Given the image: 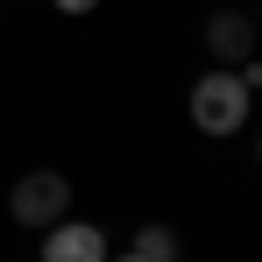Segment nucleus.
I'll return each mask as SVG.
<instances>
[{
  "mask_svg": "<svg viewBox=\"0 0 262 262\" xmlns=\"http://www.w3.org/2000/svg\"><path fill=\"white\" fill-rule=\"evenodd\" d=\"M248 99H255V92L241 85L227 64H213V71L191 85V121H199V135H241L248 128Z\"/></svg>",
  "mask_w": 262,
  "mask_h": 262,
  "instance_id": "obj_1",
  "label": "nucleus"
},
{
  "mask_svg": "<svg viewBox=\"0 0 262 262\" xmlns=\"http://www.w3.org/2000/svg\"><path fill=\"white\" fill-rule=\"evenodd\" d=\"M7 213H14V227H57L71 213V177L64 170H21L14 191H7Z\"/></svg>",
  "mask_w": 262,
  "mask_h": 262,
  "instance_id": "obj_2",
  "label": "nucleus"
},
{
  "mask_svg": "<svg viewBox=\"0 0 262 262\" xmlns=\"http://www.w3.org/2000/svg\"><path fill=\"white\" fill-rule=\"evenodd\" d=\"M43 262H106V227H92V220H57L43 227Z\"/></svg>",
  "mask_w": 262,
  "mask_h": 262,
  "instance_id": "obj_3",
  "label": "nucleus"
},
{
  "mask_svg": "<svg viewBox=\"0 0 262 262\" xmlns=\"http://www.w3.org/2000/svg\"><path fill=\"white\" fill-rule=\"evenodd\" d=\"M248 50H255V21H248L241 7H213V14H206V57L241 64Z\"/></svg>",
  "mask_w": 262,
  "mask_h": 262,
  "instance_id": "obj_4",
  "label": "nucleus"
},
{
  "mask_svg": "<svg viewBox=\"0 0 262 262\" xmlns=\"http://www.w3.org/2000/svg\"><path fill=\"white\" fill-rule=\"evenodd\" d=\"M135 255H142V262H177V255H184V241H177V227L149 220V227H135Z\"/></svg>",
  "mask_w": 262,
  "mask_h": 262,
  "instance_id": "obj_5",
  "label": "nucleus"
},
{
  "mask_svg": "<svg viewBox=\"0 0 262 262\" xmlns=\"http://www.w3.org/2000/svg\"><path fill=\"white\" fill-rule=\"evenodd\" d=\"M57 7H64V14H92L99 0H57Z\"/></svg>",
  "mask_w": 262,
  "mask_h": 262,
  "instance_id": "obj_6",
  "label": "nucleus"
},
{
  "mask_svg": "<svg viewBox=\"0 0 262 262\" xmlns=\"http://www.w3.org/2000/svg\"><path fill=\"white\" fill-rule=\"evenodd\" d=\"M106 262H142V255H135V248H128V255H106Z\"/></svg>",
  "mask_w": 262,
  "mask_h": 262,
  "instance_id": "obj_7",
  "label": "nucleus"
},
{
  "mask_svg": "<svg viewBox=\"0 0 262 262\" xmlns=\"http://www.w3.org/2000/svg\"><path fill=\"white\" fill-rule=\"evenodd\" d=\"M255 163H262V128H255Z\"/></svg>",
  "mask_w": 262,
  "mask_h": 262,
  "instance_id": "obj_8",
  "label": "nucleus"
}]
</instances>
